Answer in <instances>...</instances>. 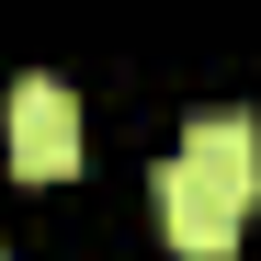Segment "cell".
<instances>
[{"instance_id": "obj_1", "label": "cell", "mask_w": 261, "mask_h": 261, "mask_svg": "<svg viewBox=\"0 0 261 261\" xmlns=\"http://www.w3.org/2000/svg\"><path fill=\"white\" fill-rule=\"evenodd\" d=\"M159 227L182 261H239V216L261 204V125L227 102V114H193L182 159H159Z\"/></svg>"}, {"instance_id": "obj_2", "label": "cell", "mask_w": 261, "mask_h": 261, "mask_svg": "<svg viewBox=\"0 0 261 261\" xmlns=\"http://www.w3.org/2000/svg\"><path fill=\"white\" fill-rule=\"evenodd\" d=\"M12 159H23V182L80 170V91L68 80H12Z\"/></svg>"}]
</instances>
